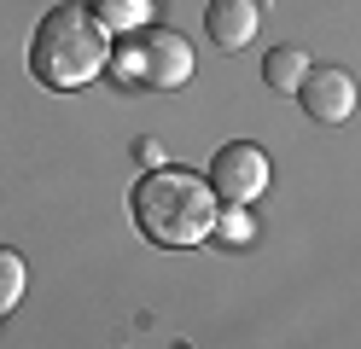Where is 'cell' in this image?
Segmentation results:
<instances>
[{
  "mask_svg": "<svg viewBox=\"0 0 361 349\" xmlns=\"http://www.w3.org/2000/svg\"><path fill=\"white\" fill-rule=\"evenodd\" d=\"M128 209H134V227L157 250H192V245L216 239L221 198H216L210 175L187 169V163H164V169H146L134 180Z\"/></svg>",
  "mask_w": 361,
  "mask_h": 349,
  "instance_id": "cell-1",
  "label": "cell"
},
{
  "mask_svg": "<svg viewBox=\"0 0 361 349\" xmlns=\"http://www.w3.org/2000/svg\"><path fill=\"white\" fill-rule=\"evenodd\" d=\"M111 64V30L94 18V6H82V0H64L53 6L47 18L35 23L30 35V70L41 87L53 93H76L99 76Z\"/></svg>",
  "mask_w": 361,
  "mask_h": 349,
  "instance_id": "cell-2",
  "label": "cell"
},
{
  "mask_svg": "<svg viewBox=\"0 0 361 349\" xmlns=\"http://www.w3.org/2000/svg\"><path fill=\"white\" fill-rule=\"evenodd\" d=\"M111 76H117L123 87H152V93H175L192 82V47L180 41L175 30H164V23H146V30L123 35L117 47H111Z\"/></svg>",
  "mask_w": 361,
  "mask_h": 349,
  "instance_id": "cell-3",
  "label": "cell"
},
{
  "mask_svg": "<svg viewBox=\"0 0 361 349\" xmlns=\"http://www.w3.org/2000/svg\"><path fill=\"white\" fill-rule=\"evenodd\" d=\"M268 180H274V163L251 140H228L216 152V163H210V186H216L221 204H257L268 192Z\"/></svg>",
  "mask_w": 361,
  "mask_h": 349,
  "instance_id": "cell-4",
  "label": "cell"
},
{
  "mask_svg": "<svg viewBox=\"0 0 361 349\" xmlns=\"http://www.w3.org/2000/svg\"><path fill=\"white\" fill-rule=\"evenodd\" d=\"M298 99H303V111L321 128H338V123L355 116V76L338 70V64H321V70H309V82L298 87Z\"/></svg>",
  "mask_w": 361,
  "mask_h": 349,
  "instance_id": "cell-5",
  "label": "cell"
},
{
  "mask_svg": "<svg viewBox=\"0 0 361 349\" xmlns=\"http://www.w3.org/2000/svg\"><path fill=\"white\" fill-rule=\"evenodd\" d=\"M257 23H262V0H210V6H204L210 41L228 47V53H239V47L257 41Z\"/></svg>",
  "mask_w": 361,
  "mask_h": 349,
  "instance_id": "cell-6",
  "label": "cell"
},
{
  "mask_svg": "<svg viewBox=\"0 0 361 349\" xmlns=\"http://www.w3.org/2000/svg\"><path fill=\"white\" fill-rule=\"evenodd\" d=\"M309 53H303V47H274V53H268L262 59V82L268 87H274V93H298L303 82H309Z\"/></svg>",
  "mask_w": 361,
  "mask_h": 349,
  "instance_id": "cell-7",
  "label": "cell"
},
{
  "mask_svg": "<svg viewBox=\"0 0 361 349\" xmlns=\"http://www.w3.org/2000/svg\"><path fill=\"white\" fill-rule=\"evenodd\" d=\"M87 6H94V18L105 23L111 35H134V30H146V23H152L157 0H87Z\"/></svg>",
  "mask_w": 361,
  "mask_h": 349,
  "instance_id": "cell-8",
  "label": "cell"
},
{
  "mask_svg": "<svg viewBox=\"0 0 361 349\" xmlns=\"http://www.w3.org/2000/svg\"><path fill=\"white\" fill-rule=\"evenodd\" d=\"M24 256H18V250H6V245H0V314H12L18 309V297H24Z\"/></svg>",
  "mask_w": 361,
  "mask_h": 349,
  "instance_id": "cell-9",
  "label": "cell"
},
{
  "mask_svg": "<svg viewBox=\"0 0 361 349\" xmlns=\"http://www.w3.org/2000/svg\"><path fill=\"white\" fill-rule=\"evenodd\" d=\"M216 239H228V245H251V216H245V204H221V216H216Z\"/></svg>",
  "mask_w": 361,
  "mask_h": 349,
  "instance_id": "cell-10",
  "label": "cell"
},
{
  "mask_svg": "<svg viewBox=\"0 0 361 349\" xmlns=\"http://www.w3.org/2000/svg\"><path fill=\"white\" fill-rule=\"evenodd\" d=\"M134 157H140V169H164V146H157V140H140Z\"/></svg>",
  "mask_w": 361,
  "mask_h": 349,
  "instance_id": "cell-11",
  "label": "cell"
},
{
  "mask_svg": "<svg viewBox=\"0 0 361 349\" xmlns=\"http://www.w3.org/2000/svg\"><path fill=\"white\" fill-rule=\"evenodd\" d=\"M82 6H87V0H82Z\"/></svg>",
  "mask_w": 361,
  "mask_h": 349,
  "instance_id": "cell-12",
  "label": "cell"
}]
</instances>
